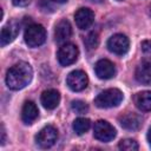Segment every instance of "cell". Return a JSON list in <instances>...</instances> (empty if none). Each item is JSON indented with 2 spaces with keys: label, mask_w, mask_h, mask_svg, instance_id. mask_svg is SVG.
Instances as JSON below:
<instances>
[{
  "label": "cell",
  "mask_w": 151,
  "mask_h": 151,
  "mask_svg": "<svg viewBox=\"0 0 151 151\" xmlns=\"http://www.w3.org/2000/svg\"><path fill=\"white\" fill-rule=\"evenodd\" d=\"M57 139H58V130L52 125H47L42 127L35 136L37 144L42 149H48L53 146Z\"/></svg>",
  "instance_id": "obj_5"
},
{
  "label": "cell",
  "mask_w": 151,
  "mask_h": 151,
  "mask_svg": "<svg viewBox=\"0 0 151 151\" xmlns=\"http://www.w3.org/2000/svg\"><path fill=\"white\" fill-rule=\"evenodd\" d=\"M52 1H54V2H57V4H64V2H66L67 0H52Z\"/></svg>",
  "instance_id": "obj_26"
},
{
  "label": "cell",
  "mask_w": 151,
  "mask_h": 151,
  "mask_svg": "<svg viewBox=\"0 0 151 151\" xmlns=\"http://www.w3.org/2000/svg\"><path fill=\"white\" fill-rule=\"evenodd\" d=\"M66 84L74 92L83 91L84 88H86V86L88 84L87 74L80 70L72 71L71 73H68L67 78H66Z\"/></svg>",
  "instance_id": "obj_8"
},
{
  "label": "cell",
  "mask_w": 151,
  "mask_h": 151,
  "mask_svg": "<svg viewBox=\"0 0 151 151\" xmlns=\"http://www.w3.org/2000/svg\"><path fill=\"white\" fill-rule=\"evenodd\" d=\"M136 79L144 85H151V59L143 60L136 68Z\"/></svg>",
  "instance_id": "obj_13"
},
{
  "label": "cell",
  "mask_w": 151,
  "mask_h": 151,
  "mask_svg": "<svg viewBox=\"0 0 151 151\" xmlns=\"http://www.w3.org/2000/svg\"><path fill=\"white\" fill-rule=\"evenodd\" d=\"M93 136L96 139L107 143L116 137V129L106 120H98L93 126Z\"/></svg>",
  "instance_id": "obj_6"
},
{
  "label": "cell",
  "mask_w": 151,
  "mask_h": 151,
  "mask_svg": "<svg viewBox=\"0 0 151 151\" xmlns=\"http://www.w3.org/2000/svg\"><path fill=\"white\" fill-rule=\"evenodd\" d=\"M72 35V27L71 24L66 19H61L57 25L54 29V38L58 44H66V41Z\"/></svg>",
  "instance_id": "obj_12"
},
{
  "label": "cell",
  "mask_w": 151,
  "mask_h": 151,
  "mask_svg": "<svg viewBox=\"0 0 151 151\" xmlns=\"http://www.w3.org/2000/svg\"><path fill=\"white\" fill-rule=\"evenodd\" d=\"M71 106H72V110L76 113H79V114H83V113L87 112V110H88L87 104L85 101H83V100H73Z\"/></svg>",
  "instance_id": "obj_21"
},
{
  "label": "cell",
  "mask_w": 151,
  "mask_h": 151,
  "mask_svg": "<svg viewBox=\"0 0 151 151\" xmlns=\"http://www.w3.org/2000/svg\"><path fill=\"white\" fill-rule=\"evenodd\" d=\"M40 100H41V104L45 109L47 110H53L55 109L59 103H60V93L54 90V88H50V90H45L42 93H41V97H40Z\"/></svg>",
  "instance_id": "obj_14"
},
{
  "label": "cell",
  "mask_w": 151,
  "mask_h": 151,
  "mask_svg": "<svg viewBox=\"0 0 151 151\" xmlns=\"http://www.w3.org/2000/svg\"><path fill=\"white\" fill-rule=\"evenodd\" d=\"M1 134H2L1 144H5V137H6V133H5V127H4V125H1Z\"/></svg>",
  "instance_id": "obj_24"
},
{
  "label": "cell",
  "mask_w": 151,
  "mask_h": 151,
  "mask_svg": "<svg viewBox=\"0 0 151 151\" xmlns=\"http://www.w3.org/2000/svg\"><path fill=\"white\" fill-rule=\"evenodd\" d=\"M147 142H149V145L151 146V127L149 129V132H147Z\"/></svg>",
  "instance_id": "obj_25"
},
{
  "label": "cell",
  "mask_w": 151,
  "mask_h": 151,
  "mask_svg": "<svg viewBox=\"0 0 151 151\" xmlns=\"http://www.w3.org/2000/svg\"><path fill=\"white\" fill-rule=\"evenodd\" d=\"M90 126H91L90 119L84 118V117H79V118L74 119L73 125H72L73 131H74L77 134H79V136H80V134H84L85 132H87L88 129H90Z\"/></svg>",
  "instance_id": "obj_18"
},
{
  "label": "cell",
  "mask_w": 151,
  "mask_h": 151,
  "mask_svg": "<svg viewBox=\"0 0 151 151\" xmlns=\"http://www.w3.org/2000/svg\"><path fill=\"white\" fill-rule=\"evenodd\" d=\"M90 1H93V2H101L103 0H90Z\"/></svg>",
  "instance_id": "obj_27"
},
{
  "label": "cell",
  "mask_w": 151,
  "mask_h": 151,
  "mask_svg": "<svg viewBox=\"0 0 151 151\" xmlns=\"http://www.w3.org/2000/svg\"><path fill=\"white\" fill-rule=\"evenodd\" d=\"M24 39H25V42L29 47H38L45 42L46 31L42 25H39V24L28 25L25 29Z\"/></svg>",
  "instance_id": "obj_3"
},
{
  "label": "cell",
  "mask_w": 151,
  "mask_h": 151,
  "mask_svg": "<svg viewBox=\"0 0 151 151\" xmlns=\"http://www.w3.org/2000/svg\"><path fill=\"white\" fill-rule=\"evenodd\" d=\"M123 100V93L118 88H107L101 91L96 98L94 104L100 109H110L118 106Z\"/></svg>",
  "instance_id": "obj_2"
},
{
  "label": "cell",
  "mask_w": 151,
  "mask_h": 151,
  "mask_svg": "<svg viewBox=\"0 0 151 151\" xmlns=\"http://www.w3.org/2000/svg\"><path fill=\"white\" fill-rule=\"evenodd\" d=\"M134 105L138 110L143 112L151 111V91H142L138 92L133 98Z\"/></svg>",
  "instance_id": "obj_16"
},
{
  "label": "cell",
  "mask_w": 151,
  "mask_h": 151,
  "mask_svg": "<svg viewBox=\"0 0 151 151\" xmlns=\"http://www.w3.org/2000/svg\"><path fill=\"white\" fill-rule=\"evenodd\" d=\"M118 147L123 151H136V150H138V144L136 140L127 138V139L120 140L118 144Z\"/></svg>",
  "instance_id": "obj_20"
},
{
  "label": "cell",
  "mask_w": 151,
  "mask_h": 151,
  "mask_svg": "<svg viewBox=\"0 0 151 151\" xmlns=\"http://www.w3.org/2000/svg\"><path fill=\"white\" fill-rule=\"evenodd\" d=\"M76 25L80 29H87L94 22V13L87 7H81L74 13Z\"/></svg>",
  "instance_id": "obj_9"
},
{
  "label": "cell",
  "mask_w": 151,
  "mask_h": 151,
  "mask_svg": "<svg viewBox=\"0 0 151 151\" xmlns=\"http://www.w3.org/2000/svg\"><path fill=\"white\" fill-rule=\"evenodd\" d=\"M94 72L99 79H110L116 74V67L112 61L107 59H100L94 65Z\"/></svg>",
  "instance_id": "obj_11"
},
{
  "label": "cell",
  "mask_w": 151,
  "mask_h": 151,
  "mask_svg": "<svg viewBox=\"0 0 151 151\" xmlns=\"http://www.w3.org/2000/svg\"><path fill=\"white\" fill-rule=\"evenodd\" d=\"M12 2H13L15 6L25 7V6H27V5L31 2V0H12Z\"/></svg>",
  "instance_id": "obj_23"
},
{
  "label": "cell",
  "mask_w": 151,
  "mask_h": 151,
  "mask_svg": "<svg viewBox=\"0 0 151 151\" xmlns=\"http://www.w3.org/2000/svg\"><path fill=\"white\" fill-rule=\"evenodd\" d=\"M130 47V41L129 38L122 33L113 34L109 40H107V48L117 54V55H123L129 51Z\"/></svg>",
  "instance_id": "obj_7"
},
{
  "label": "cell",
  "mask_w": 151,
  "mask_h": 151,
  "mask_svg": "<svg viewBox=\"0 0 151 151\" xmlns=\"http://www.w3.org/2000/svg\"><path fill=\"white\" fill-rule=\"evenodd\" d=\"M38 114H39V111H38L37 105L31 100L25 101V104L22 106V110H21V119H22V122L26 125H29L38 118Z\"/></svg>",
  "instance_id": "obj_15"
},
{
  "label": "cell",
  "mask_w": 151,
  "mask_h": 151,
  "mask_svg": "<svg viewBox=\"0 0 151 151\" xmlns=\"http://www.w3.org/2000/svg\"><path fill=\"white\" fill-rule=\"evenodd\" d=\"M119 123L126 130H137L142 125V119L139 116L129 112V113L119 117Z\"/></svg>",
  "instance_id": "obj_17"
},
{
  "label": "cell",
  "mask_w": 151,
  "mask_h": 151,
  "mask_svg": "<svg viewBox=\"0 0 151 151\" xmlns=\"http://www.w3.org/2000/svg\"><path fill=\"white\" fill-rule=\"evenodd\" d=\"M58 61L61 66H70L74 64L79 57V50L74 44H63L58 51Z\"/></svg>",
  "instance_id": "obj_4"
},
{
  "label": "cell",
  "mask_w": 151,
  "mask_h": 151,
  "mask_svg": "<svg viewBox=\"0 0 151 151\" xmlns=\"http://www.w3.org/2000/svg\"><path fill=\"white\" fill-rule=\"evenodd\" d=\"M33 70L32 66L26 61H19L14 64L6 74V84L8 88L18 91L24 88L32 80Z\"/></svg>",
  "instance_id": "obj_1"
},
{
  "label": "cell",
  "mask_w": 151,
  "mask_h": 151,
  "mask_svg": "<svg viewBox=\"0 0 151 151\" xmlns=\"http://www.w3.org/2000/svg\"><path fill=\"white\" fill-rule=\"evenodd\" d=\"M142 50L145 53H151V40H145L142 42Z\"/></svg>",
  "instance_id": "obj_22"
},
{
  "label": "cell",
  "mask_w": 151,
  "mask_h": 151,
  "mask_svg": "<svg viewBox=\"0 0 151 151\" xmlns=\"http://www.w3.org/2000/svg\"><path fill=\"white\" fill-rule=\"evenodd\" d=\"M84 42H85V46L88 50H94V48H97V46L99 44V37H98V34L96 32H91L85 38Z\"/></svg>",
  "instance_id": "obj_19"
},
{
  "label": "cell",
  "mask_w": 151,
  "mask_h": 151,
  "mask_svg": "<svg viewBox=\"0 0 151 151\" xmlns=\"http://www.w3.org/2000/svg\"><path fill=\"white\" fill-rule=\"evenodd\" d=\"M19 31H20V25L17 20H12L7 22L1 29V34H0L1 46H6L7 44L12 42L19 34Z\"/></svg>",
  "instance_id": "obj_10"
}]
</instances>
